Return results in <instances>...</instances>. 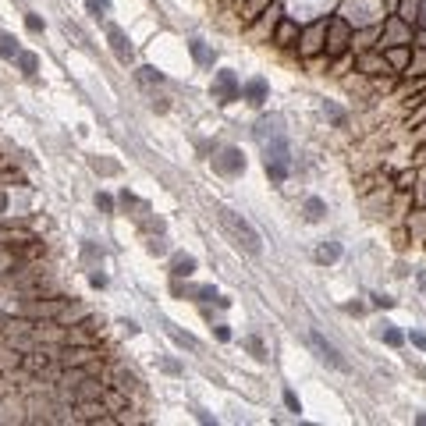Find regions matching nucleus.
<instances>
[{"instance_id": "nucleus-1", "label": "nucleus", "mask_w": 426, "mask_h": 426, "mask_svg": "<svg viewBox=\"0 0 426 426\" xmlns=\"http://www.w3.org/2000/svg\"><path fill=\"white\" fill-rule=\"evenodd\" d=\"M217 224H220L224 235H228L238 249H245L249 256H263V238H260V231L242 213H235L231 206H217Z\"/></svg>"}, {"instance_id": "nucleus-2", "label": "nucleus", "mask_w": 426, "mask_h": 426, "mask_svg": "<svg viewBox=\"0 0 426 426\" xmlns=\"http://www.w3.org/2000/svg\"><path fill=\"white\" fill-rule=\"evenodd\" d=\"M263 160H267L270 182H284V178H288V164H291L288 139H284V135H273L270 142H263Z\"/></svg>"}, {"instance_id": "nucleus-3", "label": "nucleus", "mask_w": 426, "mask_h": 426, "mask_svg": "<svg viewBox=\"0 0 426 426\" xmlns=\"http://www.w3.org/2000/svg\"><path fill=\"white\" fill-rule=\"evenodd\" d=\"M348 46H352V29H348V21L345 18L327 21V39H323V54H327V61L341 57Z\"/></svg>"}, {"instance_id": "nucleus-4", "label": "nucleus", "mask_w": 426, "mask_h": 426, "mask_svg": "<svg viewBox=\"0 0 426 426\" xmlns=\"http://www.w3.org/2000/svg\"><path fill=\"white\" fill-rule=\"evenodd\" d=\"M242 96V82H238V75L235 71H217L213 75V99L217 104H235V99Z\"/></svg>"}, {"instance_id": "nucleus-5", "label": "nucleus", "mask_w": 426, "mask_h": 426, "mask_svg": "<svg viewBox=\"0 0 426 426\" xmlns=\"http://www.w3.org/2000/svg\"><path fill=\"white\" fill-rule=\"evenodd\" d=\"M309 345L316 348V356H320V362H327V366H334V369H341V373H348V362L341 359V352H338V348L327 341V338H323L320 331H313L309 334Z\"/></svg>"}, {"instance_id": "nucleus-6", "label": "nucleus", "mask_w": 426, "mask_h": 426, "mask_svg": "<svg viewBox=\"0 0 426 426\" xmlns=\"http://www.w3.org/2000/svg\"><path fill=\"white\" fill-rule=\"evenodd\" d=\"M213 167L220 174H228V178H235V174L245 171V153L238 146H228V149H220V157H213Z\"/></svg>"}, {"instance_id": "nucleus-7", "label": "nucleus", "mask_w": 426, "mask_h": 426, "mask_svg": "<svg viewBox=\"0 0 426 426\" xmlns=\"http://www.w3.org/2000/svg\"><path fill=\"white\" fill-rule=\"evenodd\" d=\"M323 39H327V21H316L313 29L302 36V46H298V54H302V57L320 54V50H323Z\"/></svg>"}, {"instance_id": "nucleus-8", "label": "nucleus", "mask_w": 426, "mask_h": 426, "mask_svg": "<svg viewBox=\"0 0 426 426\" xmlns=\"http://www.w3.org/2000/svg\"><path fill=\"white\" fill-rule=\"evenodd\" d=\"M107 39H110V50H114V57L121 61V64H132V46H128V39H124V32L121 29H107Z\"/></svg>"}, {"instance_id": "nucleus-9", "label": "nucleus", "mask_w": 426, "mask_h": 426, "mask_svg": "<svg viewBox=\"0 0 426 426\" xmlns=\"http://www.w3.org/2000/svg\"><path fill=\"white\" fill-rule=\"evenodd\" d=\"M267 93H270L267 79H249V82H242V99H249L253 107H260V104H263Z\"/></svg>"}, {"instance_id": "nucleus-10", "label": "nucleus", "mask_w": 426, "mask_h": 426, "mask_svg": "<svg viewBox=\"0 0 426 426\" xmlns=\"http://www.w3.org/2000/svg\"><path fill=\"white\" fill-rule=\"evenodd\" d=\"M298 36H302V32H298L295 21H281L278 29H273V43H278V46H295Z\"/></svg>"}, {"instance_id": "nucleus-11", "label": "nucleus", "mask_w": 426, "mask_h": 426, "mask_svg": "<svg viewBox=\"0 0 426 426\" xmlns=\"http://www.w3.org/2000/svg\"><path fill=\"white\" fill-rule=\"evenodd\" d=\"M171 273H174V278H192V273H195V256L178 253V256L171 260Z\"/></svg>"}, {"instance_id": "nucleus-12", "label": "nucleus", "mask_w": 426, "mask_h": 426, "mask_svg": "<svg viewBox=\"0 0 426 426\" xmlns=\"http://www.w3.org/2000/svg\"><path fill=\"white\" fill-rule=\"evenodd\" d=\"M313 260H316V263H338V260H341V245H338V242H323L316 253H313Z\"/></svg>"}, {"instance_id": "nucleus-13", "label": "nucleus", "mask_w": 426, "mask_h": 426, "mask_svg": "<svg viewBox=\"0 0 426 426\" xmlns=\"http://www.w3.org/2000/svg\"><path fill=\"white\" fill-rule=\"evenodd\" d=\"M359 71H366V75H377V71H387V61L384 57H377V54H359Z\"/></svg>"}, {"instance_id": "nucleus-14", "label": "nucleus", "mask_w": 426, "mask_h": 426, "mask_svg": "<svg viewBox=\"0 0 426 426\" xmlns=\"http://www.w3.org/2000/svg\"><path fill=\"white\" fill-rule=\"evenodd\" d=\"M267 135H270V139H273V135H284V132H281V117H263V121L256 124V139L263 142Z\"/></svg>"}, {"instance_id": "nucleus-15", "label": "nucleus", "mask_w": 426, "mask_h": 426, "mask_svg": "<svg viewBox=\"0 0 426 426\" xmlns=\"http://www.w3.org/2000/svg\"><path fill=\"white\" fill-rule=\"evenodd\" d=\"M409 57H412V54H409L405 46H391L384 61H387V68H409Z\"/></svg>"}, {"instance_id": "nucleus-16", "label": "nucleus", "mask_w": 426, "mask_h": 426, "mask_svg": "<svg viewBox=\"0 0 426 426\" xmlns=\"http://www.w3.org/2000/svg\"><path fill=\"white\" fill-rule=\"evenodd\" d=\"M89 359H93L89 348H75V352L68 348V352H61V362H64V366H82V362H89Z\"/></svg>"}, {"instance_id": "nucleus-17", "label": "nucleus", "mask_w": 426, "mask_h": 426, "mask_svg": "<svg viewBox=\"0 0 426 426\" xmlns=\"http://www.w3.org/2000/svg\"><path fill=\"white\" fill-rule=\"evenodd\" d=\"M377 338L387 341V345H402V331H394V323H377Z\"/></svg>"}, {"instance_id": "nucleus-18", "label": "nucleus", "mask_w": 426, "mask_h": 426, "mask_svg": "<svg viewBox=\"0 0 426 426\" xmlns=\"http://www.w3.org/2000/svg\"><path fill=\"white\" fill-rule=\"evenodd\" d=\"M323 213H327V203H323V199H316V195L306 199V220L316 224V220H323Z\"/></svg>"}, {"instance_id": "nucleus-19", "label": "nucleus", "mask_w": 426, "mask_h": 426, "mask_svg": "<svg viewBox=\"0 0 426 426\" xmlns=\"http://www.w3.org/2000/svg\"><path fill=\"white\" fill-rule=\"evenodd\" d=\"M416 11H419V0H398V18H402V21L412 25V21L419 18Z\"/></svg>"}, {"instance_id": "nucleus-20", "label": "nucleus", "mask_w": 426, "mask_h": 426, "mask_svg": "<svg viewBox=\"0 0 426 426\" xmlns=\"http://www.w3.org/2000/svg\"><path fill=\"white\" fill-rule=\"evenodd\" d=\"M270 4H273V0H245V21H253V18L267 14Z\"/></svg>"}, {"instance_id": "nucleus-21", "label": "nucleus", "mask_w": 426, "mask_h": 426, "mask_svg": "<svg viewBox=\"0 0 426 426\" xmlns=\"http://www.w3.org/2000/svg\"><path fill=\"white\" fill-rule=\"evenodd\" d=\"M18 54H21V50H18V39L4 32V36H0V57H8V61H14Z\"/></svg>"}, {"instance_id": "nucleus-22", "label": "nucleus", "mask_w": 426, "mask_h": 426, "mask_svg": "<svg viewBox=\"0 0 426 426\" xmlns=\"http://www.w3.org/2000/svg\"><path fill=\"white\" fill-rule=\"evenodd\" d=\"M117 391H124V394H128V391H139V377H135V373H124V369H117V384H114Z\"/></svg>"}, {"instance_id": "nucleus-23", "label": "nucleus", "mask_w": 426, "mask_h": 426, "mask_svg": "<svg viewBox=\"0 0 426 426\" xmlns=\"http://www.w3.org/2000/svg\"><path fill=\"white\" fill-rule=\"evenodd\" d=\"M188 50H192V57H195L199 64H213V54L203 46V39H192V43H188Z\"/></svg>"}, {"instance_id": "nucleus-24", "label": "nucleus", "mask_w": 426, "mask_h": 426, "mask_svg": "<svg viewBox=\"0 0 426 426\" xmlns=\"http://www.w3.org/2000/svg\"><path fill=\"white\" fill-rule=\"evenodd\" d=\"M25 356L21 352H11V348H0V369H11V366H21Z\"/></svg>"}, {"instance_id": "nucleus-25", "label": "nucleus", "mask_w": 426, "mask_h": 426, "mask_svg": "<svg viewBox=\"0 0 426 426\" xmlns=\"http://www.w3.org/2000/svg\"><path fill=\"white\" fill-rule=\"evenodd\" d=\"M18 68H21V71H25V75H29V79H32V75H36V68H39L36 54H18Z\"/></svg>"}, {"instance_id": "nucleus-26", "label": "nucleus", "mask_w": 426, "mask_h": 426, "mask_svg": "<svg viewBox=\"0 0 426 426\" xmlns=\"http://www.w3.org/2000/svg\"><path fill=\"white\" fill-rule=\"evenodd\" d=\"M135 75H139V82H157V86L164 82V75H160L157 68H139Z\"/></svg>"}, {"instance_id": "nucleus-27", "label": "nucleus", "mask_w": 426, "mask_h": 426, "mask_svg": "<svg viewBox=\"0 0 426 426\" xmlns=\"http://www.w3.org/2000/svg\"><path fill=\"white\" fill-rule=\"evenodd\" d=\"M160 369H164V373H171V377H182V373H185L178 359H167V356L160 359Z\"/></svg>"}, {"instance_id": "nucleus-28", "label": "nucleus", "mask_w": 426, "mask_h": 426, "mask_svg": "<svg viewBox=\"0 0 426 426\" xmlns=\"http://www.w3.org/2000/svg\"><path fill=\"white\" fill-rule=\"evenodd\" d=\"M86 8H89V14H107L110 11V0H86Z\"/></svg>"}, {"instance_id": "nucleus-29", "label": "nucleus", "mask_w": 426, "mask_h": 426, "mask_svg": "<svg viewBox=\"0 0 426 426\" xmlns=\"http://www.w3.org/2000/svg\"><path fill=\"white\" fill-rule=\"evenodd\" d=\"M245 345H249V352H253L260 362H267V348H263V341H260V338H249Z\"/></svg>"}, {"instance_id": "nucleus-30", "label": "nucleus", "mask_w": 426, "mask_h": 426, "mask_svg": "<svg viewBox=\"0 0 426 426\" xmlns=\"http://www.w3.org/2000/svg\"><path fill=\"white\" fill-rule=\"evenodd\" d=\"M93 171H99V174H117L121 167H117V164H110V160H99V157H93Z\"/></svg>"}, {"instance_id": "nucleus-31", "label": "nucleus", "mask_w": 426, "mask_h": 426, "mask_svg": "<svg viewBox=\"0 0 426 426\" xmlns=\"http://www.w3.org/2000/svg\"><path fill=\"white\" fill-rule=\"evenodd\" d=\"M171 338L178 341L182 348H192V352H195V348H199V341H195V338H188V334H182V331H174V327H171Z\"/></svg>"}, {"instance_id": "nucleus-32", "label": "nucleus", "mask_w": 426, "mask_h": 426, "mask_svg": "<svg viewBox=\"0 0 426 426\" xmlns=\"http://www.w3.org/2000/svg\"><path fill=\"white\" fill-rule=\"evenodd\" d=\"M96 210H104V213H114V199L107 192H96Z\"/></svg>"}, {"instance_id": "nucleus-33", "label": "nucleus", "mask_w": 426, "mask_h": 426, "mask_svg": "<svg viewBox=\"0 0 426 426\" xmlns=\"http://www.w3.org/2000/svg\"><path fill=\"white\" fill-rule=\"evenodd\" d=\"M423 68H426V50H423V54H419L416 61L409 57V71H405V75H423Z\"/></svg>"}, {"instance_id": "nucleus-34", "label": "nucleus", "mask_w": 426, "mask_h": 426, "mask_svg": "<svg viewBox=\"0 0 426 426\" xmlns=\"http://www.w3.org/2000/svg\"><path fill=\"white\" fill-rule=\"evenodd\" d=\"M25 25H29V32H43L46 29V21L39 14H25Z\"/></svg>"}, {"instance_id": "nucleus-35", "label": "nucleus", "mask_w": 426, "mask_h": 426, "mask_svg": "<svg viewBox=\"0 0 426 426\" xmlns=\"http://www.w3.org/2000/svg\"><path fill=\"white\" fill-rule=\"evenodd\" d=\"M117 327H121L124 334H128V338H135V334H139V323H135V320H117Z\"/></svg>"}, {"instance_id": "nucleus-36", "label": "nucleus", "mask_w": 426, "mask_h": 426, "mask_svg": "<svg viewBox=\"0 0 426 426\" xmlns=\"http://www.w3.org/2000/svg\"><path fill=\"white\" fill-rule=\"evenodd\" d=\"M323 110H327V114L334 117V124H338V128H345V114H341V110H338L334 104H323Z\"/></svg>"}, {"instance_id": "nucleus-37", "label": "nucleus", "mask_w": 426, "mask_h": 426, "mask_svg": "<svg viewBox=\"0 0 426 426\" xmlns=\"http://www.w3.org/2000/svg\"><path fill=\"white\" fill-rule=\"evenodd\" d=\"M149 253H153V256H164V253H167L164 238H149Z\"/></svg>"}, {"instance_id": "nucleus-38", "label": "nucleus", "mask_w": 426, "mask_h": 426, "mask_svg": "<svg viewBox=\"0 0 426 426\" xmlns=\"http://www.w3.org/2000/svg\"><path fill=\"white\" fill-rule=\"evenodd\" d=\"M373 306H380V309H391V306H394V298H391V295H380V291H377V295H373Z\"/></svg>"}, {"instance_id": "nucleus-39", "label": "nucleus", "mask_w": 426, "mask_h": 426, "mask_svg": "<svg viewBox=\"0 0 426 426\" xmlns=\"http://www.w3.org/2000/svg\"><path fill=\"white\" fill-rule=\"evenodd\" d=\"M416 185V174H398V188H412Z\"/></svg>"}, {"instance_id": "nucleus-40", "label": "nucleus", "mask_w": 426, "mask_h": 426, "mask_svg": "<svg viewBox=\"0 0 426 426\" xmlns=\"http://www.w3.org/2000/svg\"><path fill=\"white\" fill-rule=\"evenodd\" d=\"M89 284H93V288H104V284H107V273H104V270H96L93 278H89Z\"/></svg>"}, {"instance_id": "nucleus-41", "label": "nucleus", "mask_w": 426, "mask_h": 426, "mask_svg": "<svg viewBox=\"0 0 426 426\" xmlns=\"http://www.w3.org/2000/svg\"><path fill=\"white\" fill-rule=\"evenodd\" d=\"M284 402H288V409H291V412H302V405H298V398H295L291 391H284Z\"/></svg>"}, {"instance_id": "nucleus-42", "label": "nucleus", "mask_w": 426, "mask_h": 426, "mask_svg": "<svg viewBox=\"0 0 426 426\" xmlns=\"http://www.w3.org/2000/svg\"><path fill=\"white\" fill-rule=\"evenodd\" d=\"M213 334H217L220 341H228V338H231V331H228V327H224V323H217V327H213Z\"/></svg>"}, {"instance_id": "nucleus-43", "label": "nucleus", "mask_w": 426, "mask_h": 426, "mask_svg": "<svg viewBox=\"0 0 426 426\" xmlns=\"http://www.w3.org/2000/svg\"><path fill=\"white\" fill-rule=\"evenodd\" d=\"M11 327H14V320L8 313H0V331H11Z\"/></svg>"}, {"instance_id": "nucleus-44", "label": "nucleus", "mask_w": 426, "mask_h": 426, "mask_svg": "<svg viewBox=\"0 0 426 426\" xmlns=\"http://www.w3.org/2000/svg\"><path fill=\"white\" fill-rule=\"evenodd\" d=\"M412 345L416 348H426V334H412Z\"/></svg>"}, {"instance_id": "nucleus-45", "label": "nucleus", "mask_w": 426, "mask_h": 426, "mask_svg": "<svg viewBox=\"0 0 426 426\" xmlns=\"http://www.w3.org/2000/svg\"><path fill=\"white\" fill-rule=\"evenodd\" d=\"M416 39H419V46H423V50H426V32H419V36H416Z\"/></svg>"}, {"instance_id": "nucleus-46", "label": "nucleus", "mask_w": 426, "mask_h": 426, "mask_svg": "<svg viewBox=\"0 0 426 426\" xmlns=\"http://www.w3.org/2000/svg\"><path fill=\"white\" fill-rule=\"evenodd\" d=\"M384 4H387V8H398V0H384Z\"/></svg>"}, {"instance_id": "nucleus-47", "label": "nucleus", "mask_w": 426, "mask_h": 426, "mask_svg": "<svg viewBox=\"0 0 426 426\" xmlns=\"http://www.w3.org/2000/svg\"><path fill=\"white\" fill-rule=\"evenodd\" d=\"M419 423H426V416H419Z\"/></svg>"}, {"instance_id": "nucleus-48", "label": "nucleus", "mask_w": 426, "mask_h": 426, "mask_svg": "<svg viewBox=\"0 0 426 426\" xmlns=\"http://www.w3.org/2000/svg\"><path fill=\"white\" fill-rule=\"evenodd\" d=\"M419 373H423V377H426V369H419Z\"/></svg>"}]
</instances>
